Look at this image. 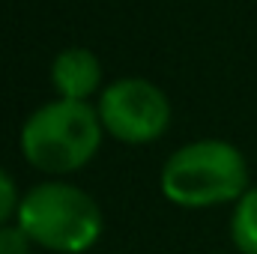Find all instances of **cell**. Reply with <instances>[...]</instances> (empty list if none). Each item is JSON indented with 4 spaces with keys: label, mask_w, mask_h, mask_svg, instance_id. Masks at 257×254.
<instances>
[{
    "label": "cell",
    "mask_w": 257,
    "mask_h": 254,
    "mask_svg": "<svg viewBox=\"0 0 257 254\" xmlns=\"http://www.w3.org/2000/svg\"><path fill=\"white\" fill-rule=\"evenodd\" d=\"M159 189L180 209L236 203L251 189L248 159L239 147L221 138L189 141L165 159L159 171Z\"/></svg>",
    "instance_id": "1"
},
{
    "label": "cell",
    "mask_w": 257,
    "mask_h": 254,
    "mask_svg": "<svg viewBox=\"0 0 257 254\" xmlns=\"http://www.w3.org/2000/svg\"><path fill=\"white\" fill-rule=\"evenodd\" d=\"M102 141L105 129L96 105L54 96L24 120L18 150L33 171L63 180L99 156Z\"/></svg>",
    "instance_id": "2"
},
{
    "label": "cell",
    "mask_w": 257,
    "mask_h": 254,
    "mask_svg": "<svg viewBox=\"0 0 257 254\" xmlns=\"http://www.w3.org/2000/svg\"><path fill=\"white\" fill-rule=\"evenodd\" d=\"M15 221L36 248L54 254L90 251L105 230V215L96 197L60 177L42 180L24 191Z\"/></svg>",
    "instance_id": "3"
},
{
    "label": "cell",
    "mask_w": 257,
    "mask_h": 254,
    "mask_svg": "<svg viewBox=\"0 0 257 254\" xmlns=\"http://www.w3.org/2000/svg\"><path fill=\"white\" fill-rule=\"evenodd\" d=\"M96 111L105 135L128 147H144L165 138L174 120L171 99L165 96V90L150 78L138 75L105 84L96 96Z\"/></svg>",
    "instance_id": "4"
},
{
    "label": "cell",
    "mask_w": 257,
    "mask_h": 254,
    "mask_svg": "<svg viewBox=\"0 0 257 254\" xmlns=\"http://www.w3.org/2000/svg\"><path fill=\"white\" fill-rule=\"evenodd\" d=\"M48 81H51L57 99L90 102L93 96L102 93L105 69H102V60L96 51L72 45V48H63L60 54H54L51 69H48Z\"/></svg>",
    "instance_id": "5"
},
{
    "label": "cell",
    "mask_w": 257,
    "mask_h": 254,
    "mask_svg": "<svg viewBox=\"0 0 257 254\" xmlns=\"http://www.w3.org/2000/svg\"><path fill=\"white\" fill-rule=\"evenodd\" d=\"M230 242L239 254H257V186H251L230 209Z\"/></svg>",
    "instance_id": "6"
},
{
    "label": "cell",
    "mask_w": 257,
    "mask_h": 254,
    "mask_svg": "<svg viewBox=\"0 0 257 254\" xmlns=\"http://www.w3.org/2000/svg\"><path fill=\"white\" fill-rule=\"evenodd\" d=\"M33 239L24 233L18 221L0 224V254H33Z\"/></svg>",
    "instance_id": "7"
},
{
    "label": "cell",
    "mask_w": 257,
    "mask_h": 254,
    "mask_svg": "<svg viewBox=\"0 0 257 254\" xmlns=\"http://www.w3.org/2000/svg\"><path fill=\"white\" fill-rule=\"evenodd\" d=\"M18 203H21V194H18V186L12 180V174L6 168H0V224L15 221Z\"/></svg>",
    "instance_id": "8"
}]
</instances>
